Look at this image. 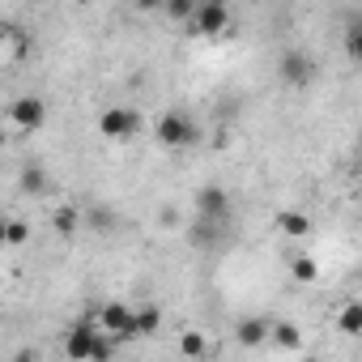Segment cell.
Returning a JSON list of instances; mask_svg holds the SVG:
<instances>
[{
  "label": "cell",
  "instance_id": "cell-5",
  "mask_svg": "<svg viewBox=\"0 0 362 362\" xmlns=\"http://www.w3.org/2000/svg\"><path fill=\"white\" fill-rule=\"evenodd\" d=\"M153 132H158V141H162L166 149H179V145H192V141H197V124H192L184 111H166Z\"/></svg>",
  "mask_w": 362,
  "mask_h": 362
},
{
  "label": "cell",
  "instance_id": "cell-20",
  "mask_svg": "<svg viewBox=\"0 0 362 362\" xmlns=\"http://www.w3.org/2000/svg\"><path fill=\"white\" fill-rule=\"evenodd\" d=\"M13 362H39V354H35V349H18Z\"/></svg>",
  "mask_w": 362,
  "mask_h": 362
},
{
  "label": "cell",
  "instance_id": "cell-16",
  "mask_svg": "<svg viewBox=\"0 0 362 362\" xmlns=\"http://www.w3.org/2000/svg\"><path fill=\"white\" fill-rule=\"evenodd\" d=\"M52 226H56L60 235H73V230H77V209H69V205H60V209L52 214Z\"/></svg>",
  "mask_w": 362,
  "mask_h": 362
},
{
  "label": "cell",
  "instance_id": "cell-15",
  "mask_svg": "<svg viewBox=\"0 0 362 362\" xmlns=\"http://www.w3.org/2000/svg\"><path fill=\"white\" fill-rule=\"evenodd\" d=\"M290 273H294V281H303V286H311V281L320 277V269H315L311 256H294V260H290Z\"/></svg>",
  "mask_w": 362,
  "mask_h": 362
},
{
  "label": "cell",
  "instance_id": "cell-7",
  "mask_svg": "<svg viewBox=\"0 0 362 362\" xmlns=\"http://www.w3.org/2000/svg\"><path fill=\"white\" fill-rule=\"evenodd\" d=\"M9 119H13L22 132H35V128H43V119H47V107H43V98L26 94V98H18V103L9 107Z\"/></svg>",
  "mask_w": 362,
  "mask_h": 362
},
{
  "label": "cell",
  "instance_id": "cell-1",
  "mask_svg": "<svg viewBox=\"0 0 362 362\" xmlns=\"http://www.w3.org/2000/svg\"><path fill=\"white\" fill-rule=\"evenodd\" d=\"M111 341L98 332V324H77V328H69V337H64V358L69 362H107L111 358Z\"/></svg>",
  "mask_w": 362,
  "mask_h": 362
},
{
  "label": "cell",
  "instance_id": "cell-23",
  "mask_svg": "<svg viewBox=\"0 0 362 362\" xmlns=\"http://www.w3.org/2000/svg\"><path fill=\"white\" fill-rule=\"evenodd\" d=\"M0 149H5V132H0Z\"/></svg>",
  "mask_w": 362,
  "mask_h": 362
},
{
  "label": "cell",
  "instance_id": "cell-13",
  "mask_svg": "<svg viewBox=\"0 0 362 362\" xmlns=\"http://www.w3.org/2000/svg\"><path fill=\"white\" fill-rule=\"evenodd\" d=\"M132 311H136V337H149V332H158V328H162V311H158L153 303L132 307Z\"/></svg>",
  "mask_w": 362,
  "mask_h": 362
},
{
  "label": "cell",
  "instance_id": "cell-17",
  "mask_svg": "<svg viewBox=\"0 0 362 362\" xmlns=\"http://www.w3.org/2000/svg\"><path fill=\"white\" fill-rule=\"evenodd\" d=\"M341 328H345L349 337L362 332V307H358V303H345V307H341Z\"/></svg>",
  "mask_w": 362,
  "mask_h": 362
},
{
  "label": "cell",
  "instance_id": "cell-6",
  "mask_svg": "<svg viewBox=\"0 0 362 362\" xmlns=\"http://www.w3.org/2000/svg\"><path fill=\"white\" fill-rule=\"evenodd\" d=\"M192 26H197V35H226V30H230V9L218 5V0L197 5V9H192Z\"/></svg>",
  "mask_w": 362,
  "mask_h": 362
},
{
  "label": "cell",
  "instance_id": "cell-8",
  "mask_svg": "<svg viewBox=\"0 0 362 362\" xmlns=\"http://www.w3.org/2000/svg\"><path fill=\"white\" fill-rule=\"evenodd\" d=\"M269 320L264 315H243L239 324H235V341L243 345V349H260V345H269Z\"/></svg>",
  "mask_w": 362,
  "mask_h": 362
},
{
  "label": "cell",
  "instance_id": "cell-19",
  "mask_svg": "<svg viewBox=\"0 0 362 362\" xmlns=\"http://www.w3.org/2000/svg\"><path fill=\"white\" fill-rule=\"evenodd\" d=\"M166 13H170V18H188V22H192V5H179V0H175V5H166Z\"/></svg>",
  "mask_w": 362,
  "mask_h": 362
},
{
  "label": "cell",
  "instance_id": "cell-14",
  "mask_svg": "<svg viewBox=\"0 0 362 362\" xmlns=\"http://www.w3.org/2000/svg\"><path fill=\"white\" fill-rule=\"evenodd\" d=\"M18 184H22L26 197H43V192H47V175H43V166H26Z\"/></svg>",
  "mask_w": 362,
  "mask_h": 362
},
{
  "label": "cell",
  "instance_id": "cell-22",
  "mask_svg": "<svg viewBox=\"0 0 362 362\" xmlns=\"http://www.w3.org/2000/svg\"><path fill=\"white\" fill-rule=\"evenodd\" d=\"M5 226H9V222H5V218H0V247H5Z\"/></svg>",
  "mask_w": 362,
  "mask_h": 362
},
{
  "label": "cell",
  "instance_id": "cell-4",
  "mask_svg": "<svg viewBox=\"0 0 362 362\" xmlns=\"http://www.w3.org/2000/svg\"><path fill=\"white\" fill-rule=\"evenodd\" d=\"M98 132H103L107 141H132V136L141 132V115H136L132 107H107V111L98 115Z\"/></svg>",
  "mask_w": 362,
  "mask_h": 362
},
{
  "label": "cell",
  "instance_id": "cell-10",
  "mask_svg": "<svg viewBox=\"0 0 362 362\" xmlns=\"http://www.w3.org/2000/svg\"><path fill=\"white\" fill-rule=\"evenodd\" d=\"M269 341H273V345H281V349H298V345H303V328L281 320V324H273V328H269Z\"/></svg>",
  "mask_w": 362,
  "mask_h": 362
},
{
  "label": "cell",
  "instance_id": "cell-11",
  "mask_svg": "<svg viewBox=\"0 0 362 362\" xmlns=\"http://www.w3.org/2000/svg\"><path fill=\"white\" fill-rule=\"evenodd\" d=\"M179 354H184V358H192V362H201L205 354H209V337L205 332H184V337H179Z\"/></svg>",
  "mask_w": 362,
  "mask_h": 362
},
{
  "label": "cell",
  "instance_id": "cell-3",
  "mask_svg": "<svg viewBox=\"0 0 362 362\" xmlns=\"http://www.w3.org/2000/svg\"><path fill=\"white\" fill-rule=\"evenodd\" d=\"M192 209H197V218H201V222L226 226V218H230V192H226L222 184H205V188L192 197Z\"/></svg>",
  "mask_w": 362,
  "mask_h": 362
},
{
  "label": "cell",
  "instance_id": "cell-21",
  "mask_svg": "<svg viewBox=\"0 0 362 362\" xmlns=\"http://www.w3.org/2000/svg\"><path fill=\"white\" fill-rule=\"evenodd\" d=\"M90 222H94V226H111V214H107V209H98V214H94Z\"/></svg>",
  "mask_w": 362,
  "mask_h": 362
},
{
  "label": "cell",
  "instance_id": "cell-12",
  "mask_svg": "<svg viewBox=\"0 0 362 362\" xmlns=\"http://www.w3.org/2000/svg\"><path fill=\"white\" fill-rule=\"evenodd\" d=\"M277 226H281V235H290V239H303V235L311 230L307 214H298V209H286V214L277 218Z\"/></svg>",
  "mask_w": 362,
  "mask_h": 362
},
{
  "label": "cell",
  "instance_id": "cell-18",
  "mask_svg": "<svg viewBox=\"0 0 362 362\" xmlns=\"http://www.w3.org/2000/svg\"><path fill=\"white\" fill-rule=\"evenodd\" d=\"M26 239H30V226L26 222H9L5 226V247H22Z\"/></svg>",
  "mask_w": 362,
  "mask_h": 362
},
{
  "label": "cell",
  "instance_id": "cell-2",
  "mask_svg": "<svg viewBox=\"0 0 362 362\" xmlns=\"http://www.w3.org/2000/svg\"><path fill=\"white\" fill-rule=\"evenodd\" d=\"M98 332H103L111 345L136 341V311H132L128 303H103V311H98Z\"/></svg>",
  "mask_w": 362,
  "mask_h": 362
},
{
  "label": "cell",
  "instance_id": "cell-9",
  "mask_svg": "<svg viewBox=\"0 0 362 362\" xmlns=\"http://www.w3.org/2000/svg\"><path fill=\"white\" fill-rule=\"evenodd\" d=\"M281 77H286L290 86H307V81L315 77V60H311L307 52H286V56H281Z\"/></svg>",
  "mask_w": 362,
  "mask_h": 362
}]
</instances>
